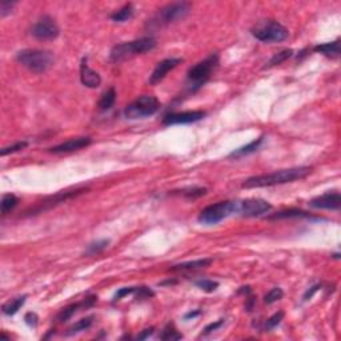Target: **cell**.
<instances>
[{
    "instance_id": "6da1fadb",
    "label": "cell",
    "mask_w": 341,
    "mask_h": 341,
    "mask_svg": "<svg viewBox=\"0 0 341 341\" xmlns=\"http://www.w3.org/2000/svg\"><path fill=\"white\" fill-rule=\"evenodd\" d=\"M312 172L311 167H295L288 170H280L264 173V175L252 176L243 183V188H262V187H273L280 184L293 183L296 180L305 179Z\"/></svg>"
},
{
    "instance_id": "7a4b0ae2",
    "label": "cell",
    "mask_w": 341,
    "mask_h": 341,
    "mask_svg": "<svg viewBox=\"0 0 341 341\" xmlns=\"http://www.w3.org/2000/svg\"><path fill=\"white\" fill-rule=\"evenodd\" d=\"M158 45V42L153 36H144L140 39L132 40V42H124V43L116 44L112 47L110 52V57L112 61L120 63L127 60L133 56L141 55V53L149 52Z\"/></svg>"
},
{
    "instance_id": "3957f363",
    "label": "cell",
    "mask_w": 341,
    "mask_h": 341,
    "mask_svg": "<svg viewBox=\"0 0 341 341\" xmlns=\"http://www.w3.org/2000/svg\"><path fill=\"white\" fill-rule=\"evenodd\" d=\"M219 66V55L217 53H211L210 56L206 57L204 60L197 63L196 66L189 68L187 74V85L189 92L199 91L204 84L210 80L214 70Z\"/></svg>"
},
{
    "instance_id": "277c9868",
    "label": "cell",
    "mask_w": 341,
    "mask_h": 341,
    "mask_svg": "<svg viewBox=\"0 0 341 341\" xmlns=\"http://www.w3.org/2000/svg\"><path fill=\"white\" fill-rule=\"evenodd\" d=\"M19 64L35 74H44L53 66L55 57L48 51L36 48H26L16 53Z\"/></svg>"
},
{
    "instance_id": "5b68a950",
    "label": "cell",
    "mask_w": 341,
    "mask_h": 341,
    "mask_svg": "<svg viewBox=\"0 0 341 341\" xmlns=\"http://www.w3.org/2000/svg\"><path fill=\"white\" fill-rule=\"evenodd\" d=\"M239 211V201H219L216 204L206 207L199 214V223L204 225H214L227 219Z\"/></svg>"
},
{
    "instance_id": "8992f818",
    "label": "cell",
    "mask_w": 341,
    "mask_h": 341,
    "mask_svg": "<svg viewBox=\"0 0 341 341\" xmlns=\"http://www.w3.org/2000/svg\"><path fill=\"white\" fill-rule=\"evenodd\" d=\"M159 110H160V101L155 96L144 95L129 103L124 108L123 114H124V118L128 120H139V119L153 116Z\"/></svg>"
},
{
    "instance_id": "52a82bcc",
    "label": "cell",
    "mask_w": 341,
    "mask_h": 341,
    "mask_svg": "<svg viewBox=\"0 0 341 341\" xmlns=\"http://www.w3.org/2000/svg\"><path fill=\"white\" fill-rule=\"evenodd\" d=\"M252 35L262 43H281L287 40L289 32L279 22L264 20L252 28Z\"/></svg>"
},
{
    "instance_id": "ba28073f",
    "label": "cell",
    "mask_w": 341,
    "mask_h": 341,
    "mask_svg": "<svg viewBox=\"0 0 341 341\" xmlns=\"http://www.w3.org/2000/svg\"><path fill=\"white\" fill-rule=\"evenodd\" d=\"M189 11H191V4L189 3H185V1L170 3V4L163 7L162 9H159L158 15H155L148 24L152 28L164 27L167 24H170V23L176 22V20L183 19Z\"/></svg>"
},
{
    "instance_id": "9c48e42d",
    "label": "cell",
    "mask_w": 341,
    "mask_h": 341,
    "mask_svg": "<svg viewBox=\"0 0 341 341\" xmlns=\"http://www.w3.org/2000/svg\"><path fill=\"white\" fill-rule=\"evenodd\" d=\"M31 34L38 40L47 42V40L56 39L57 36L60 35V30H59V26L55 22V19L45 15L34 24L32 30H31Z\"/></svg>"
},
{
    "instance_id": "30bf717a",
    "label": "cell",
    "mask_w": 341,
    "mask_h": 341,
    "mask_svg": "<svg viewBox=\"0 0 341 341\" xmlns=\"http://www.w3.org/2000/svg\"><path fill=\"white\" fill-rule=\"evenodd\" d=\"M272 210V204L262 199H245L239 201V213L244 217H258L268 213Z\"/></svg>"
},
{
    "instance_id": "8fae6325",
    "label": "cell",
    "mask_w": 341,
    "mask_h": 341,
    "mask_svg": "<svg viewBox=\"0 0 341 341\" xmlns=\"http://www.w3.org/2000/svg\"><path fill=\"white\" fill-rule=\"evenodd\" d=\"M204 111H185V112H175L168 114L163 119L164 126H175V124H191L200 122L206 116Z\"/></svg>"
},
{
    "instance_id": "7c38bea8",
    "label": "cell",
    "mask_w": 341,
    "mask_h": 341,
    "mask_svg": "<svg viewBox=\"0 0 341 341\" xmlns=\"http://www.w3.org/2000/svg\"><path fill=\"white\" fill-rule=\"evenodd\" d=\"M309 206L315 210H328V211H339L341 207V196L340 193L333 191L327 192L312 199L309 201Z\"/></svg>"
},
{
    "instance_id": "4fadbf2b",
    "label": "cell",
    "mask_w": 341,
    "mask_h": 341,
    "mask_svg": "<svg viewBox=\"0 0 341 341\" xmlns=\"http://www.w3.org/2000/svg\"><path fill=\"white\" fill-rule=\"evenodd\" d=\"M181 61H183V59H180V57H170V59H164L160 63H158V66L155 67V70H153L152 75L149 78V84L155 85V84L160 83L168 75V72L175 70Z\"/></svg>"
},
{
    "instance_id": "5bb4252c",
    "label": "cell",
    "mask_w": 341,
    "mask_h": 341,
    "mask_svg": "<svg viewBox=\"0 0 341 341\" xmlns=\"http://www.w3.org/2000/svg\"><path fill=\"white\" fill-rule=\"evenodd\" d=\"M91 143V137H88V136H80V137H72L70 140L61 143V144L51 147L48 151L52 153H70L74 152V151H79V149L82 148H85V147H88Z\"/></svg>"
},
{
    "instance_id": "9a60e30c",
    "label": "cell",
    "mask_w": 341,
    "mask_h": 341,
    "mask_svg": "<svg viewBox=\"0 0 341 341\" xmlns=\"http://www.w3.org/2000/svg\"><path fill=\"white\" fill-rule=\"evenodd\" d=\"M97 301V296H89V298H84L83 301L75 302V304H71V305L63 308L61 312L57 315V321L59 323H66L72 317V316L76 313L80 309H87V308H92Z\"/></svg>"
},
{
    "instance_id": "2e32d148",
    "label": "cell",
    "mask_w": 341,
    "mask_h": 341,
    "mask_svg": "<svg viewBox=\"0 0 341 341\" xmlns=\"http://www.w3.org/2000/svg\"><path fill=\"white\" fill-rule=\"evenodd\" d=\"M80 82L88 88H97L101 84L100 75L97 74L96 71L89 68L87 64V57H83L82 64H80Z\"/></svg>"
},
{
    "instance_id": "e0dca14e",
    "label": "cell",
    "mask_w": 341,
    "mask_h": 341,
    "mask_svg": "<svg viewBox=\"0 0 341 341\" xmlns=\"http://www.w3.org/2000/svg\"><path fill=\"white\" fill-rule=\"evenodd\" d=\"M212 264V258H199V260H193V261H185L175 264L170 268V271L179 272V271H196L201 268H207Z\"/></svg>"
},
{
    "instance_id": "ac0fdd59",
    "label": "cell",
    "mask_w": 341,
    "mask_h": 341,
    "mask_svg": "<svg viewBox=\"0 0 341 341\" xmlns=\"http://www.w3.org/2000/svg\"><path fill=\"white\" fill-rule=\"evenodd\" d=\"M315 52H320L328 57H339L340 56V40L337 39L331 43H324L313 47Z\"/></svg>"
},
{
    "instance_id": "d6986e66",
    "label": "cell",
    "mask_w": 341,
    "mask_h": 341,
    "mask_svg": "<svg viewBox=\"0 0 341 341\" xmlns=\"http://www.w3.org/2000/svg\"><path fill=\"white\" fill-rule=\"evenodd\" d=\"M262 140H264V136H260L256 140L251 141L250 144L244 145V147H241V148L235 149L229 156H231V158H243V156H247V155H250V153H254L255 151H257L258 147L261 145Z\"/></svg>"
},
{
    "instance_id": "ffe728a7",
    "label": "cell",
    "mask_w": 341,
    "mask_h": 341,
    "mask_svg": "<svg viewBox=\"0 0 341 341\" xmlns=\"http://www.w3.org/2000/svg\"><path fill=\"white\" fill-rule=\"evenodd\" d=\"M115 101H116V91H115L114 87H111L110 89H107L101 95L100 100L97 103V107L100 111H110L115 105Z\"/></svg>"
},
{
    "instance_id": "44dd1931",
    "label": "cell",
    "mask_w": 341,
    "mask_h": 341,
    "mask_svg": "<svg viewBox=\"0 0 341 341\" xmlns=\"http://www.w3.org/2000/svg\"><path fill=\"white\" fill-rule=\"evenodd\" d=\"M26 300H27L26 295H24V296H20V298H13V300H9V301L3 304V306H1V311H3L4 315L13 316L15 313H18L19 309L24 305Z\"/></svg>"
},
{
    "instance_id": "7402d4cb",
    "label": "cell",
    "mask_w": 341,
    "mask_h": 341,
    "mask_svg": "<svg viewBox=\"0 0 341 341\" xmlns=\"http://www.w3.org/2000/svg\"><path fill=\"white\" fill-rule=\"evenodd\" d=\"M311 214L305 212V211L301 210H295V208H291V210L281 211V212H277V213L272 214V216H268L269 220H281V219H298V217H309Z\"/></svg>"
},
{
    "instance_id": "603a6c76",
    "label": "cell",
    "mask_w": 341,
    "mask_h": 341,
    "mask_svg": "<svg viewBox=\"0 0 341 341\" xmlns=\"http://www.w3.org/2000/svg\"><path fill=\"white\" fill-rule=\"evenodd\" d=\"M133 12H135L133 5H132L131 3H128V4L123 5L122 8L118 9L116 12L112 13V15H111V19L116 23L128 22L129 19L133 18Z\"/></svg>"
},
{
    "instance_id": "cb8c5ba5",
    "label": "cell",
    "mask_w": 341,
    "mask_h": 341,
    "mask_svg": "<svg viewBox=\"0 0 341 341\" xmlns=\"http://www.w3.org/2000/svg\"><path fill=\"white\" fill-rule=\"evenodd\" d=\"M93 324V316H88V317H84V319H80L79 321L71 327L68 331L66 332L67 336H72V335H78V333L83 332V331H87V329L91 328V325Z\"/></svg>"
},
{
    "instance_id": "d4e9b609",
    "label": "cell",
    "mask_w": 341,
    "mask_h": 341,
    "mask_svg": "<svg viewBox=\"0 0 341 341\" xmlns=\"http://www.w3.org/2000/svg\"><path fill=\"white\" fill-rule=\"evenodd\" d=\"M292 56H293V49H291V48L283 49V51H280V52L275 53V55L269 59V61L265 64L264 68H271V67L279 66V64L284 63L285 60H288L289 57H292Z\"/></svg>"
},
{
    "instance_id": "484cf974",
    "label": "cell",
    "mask_w": 341,
    "mask_h": 341,
    "mask_svg": "<svg viewBox=\"0 0 341 341\" xmlns=\"http://www.w3.org/2000/svg\"><path fill=\"white\" fill-rule=\"evenodd\" d=\"M19 199L12 193H5L1 197V214L5 216L8 214L11 211L15 210V207L18 206Z\"/></svg>"
},
{
    "instance_id": "4316f807",
    "label": "cell",
    "mask_w": 341,
    "mask_h": 341,
    "mask_svg": "<svg viewBox=\"0 0 341 341\" xmlns=\"http://www.w3.org/2000/svg\"><path fill=\"white\" fill-rule=\"evenodd\" d=\"M180 195L187 199H199V197L207 195V188H201V187H189V188H184L180 191Z\"/></svg>"
},
{
    "instance_id": "83f0119b",
    "label": "cell",
    "mask_w": 341,
    "mask_h": 341,
    "mask_svg": "<svg viewBox=\"0 0 341 341\" xmlns=\"http://www.w3.org/2000/svg\"><path fill=\"white\" fill-rule=\"evenodd\" d=\"M108 244H110V240H105V239L93 241L92 244L88 245V250L87 252H85V255H87V256H93V255L100 254V252H103V251L108 247Z\"/></svg>"
},
{
    "instance_id": "f1b7e54d",
    "label": "cell",
    "mask_w": 341,
    "mask_h": 341,
    "mask_svg": "<svg viewBox=\"0 0 341 341\" xmlns=\"http://www.w3.org/2000/svg\"><path fill=\"white\" fill-rule=\"evenodd\" d=\"M160 339H162V340H167V341L180 340V339H183V335L177 332L173 325H167L166 328L163 329L162 335H160Z\"/></svg>"
},
{
    "instance_id": "f546056e",
    "label": "cell",
    "mask_w": 341,
    "mask_h": 341,
    "mask_svg": "<svg viewBox=\"0 0 341 341\" xmlns=\"http://www.w3.org/2000/svg\"><path fill=\"white\" fill-rule=\"evenodd\" d=\"M283 319H284V312L283 311L276 312L275 315L271 316V317H269V319L264 323L262 329H264V331H272V329L276 328V327H277V325L283 321Z\"/></svg>"
},
{
    "instance_id": "4dcf8cb0",
    "label": "cell",
    "mask_w": 341,
    "mask_h": 341,
    "mask_svg": "<svg viewBox=\"0 0 341 341\" xmlns=\"http://www.w3.org/2000/svg\"><path fill=\"white\" fill-rule=\"evenodd\" d=\"M195 285H196L197 288H200L201 291H204V292L207 293H212L219 288V283H217V281L208 280V279L195 281Z\"/></svg>"
},
{
    "instance_id": "1f68e13d",
    "label": "cell",
    "mask_w": 341,
    "mask_h": 341,
    "mask_svg": "<svg viewBox=\"0 0 341 341\" xmlns=\"http://www.w3.org/2000/svg\"><path fill=\"white\" fill-rule=\"evenodd\" d=\"M283 296H284L283 289L277 288V287H276V288L271 289V291H269V292L265 295L264 301H265V304H273V302L281 300V298H283Z\"/></svg>"
},
{
    "instance_id": "d6a6232c",
    "label": "cell",
    "mask_w": 341,
    "mask_h": 341,
    "mask_svg": "<svg viewBox=\"0 0 341 341\" xmlns=\"http://www.w3.org/2000/svg\"><path fill=\"white\" fill-rule=\"evenodd\" d=\"M27 145H28L27 141H18V143H15V144L9 145V147H5V148L1 149V151H0V155H1V156H7V155H9V153L19 152V151H22V149L26 148Z\"/></svg>"
},
{
    "instance_id": "836d02e7",
    "label": "cell",
    "mask_w": 341,
    "mask_h": 341,
    "mask_svg": "<svg viewBox=\"0 0 341 341\" xmlns=\"http://www.w3.org/2000/svg\"><path fill=\"white\" fill-rule=\"evenodd\" d=\"M136 289H137V287H124V288H120L114 295V302L122 300V298H124L128 295H133L136 292Z\"/></svg>"
},
{
    "instance_id": "e575fe53",
    "label": "cell",
    "mask_w": 341,
    "mask_h": 341,
    "mask_svg": "<svg viewBox=\"0 0 341 341\" xmlns=\"http://www.w3.org/2000/svg\"><path fill=\"white\" fill-rule=\"evenodd\" d=\"M16 5V1H7V0H1L0 3V16L5 18L7 15L12 12L13 7Z\"/></svg>"
},
{
    "instance_id": "d590c367",
    "label": "cell",
    "mask_w": 341,
    "mask_h": 341,
    "mask_svg": "<svg viewBox=\"0 0 341 341\" xmlns=\"http://www.w3.org/2000/svg\"><path fill=\"white\" fill-rule=\"evenodd\" d=\"M135 295L137 298H152L155 293H153L152 289H149L148 287H137Z\"/></svg>"
},
{
    "instance_id": "8d00e7d4",
    "label": "cell",
    "mask_w": 341,
    "mask_h": 341,
    "mask_svg": "<svg viewBox=\"0 0 341 341\" xmlns=\"http://www.w3.org/2000/svg\"><path fill=\"white\" fill-rule=\"evenodd\" d=\"M38 320H39V317H38V315L34 313V312H28V313L24 316V321H26L27 325L31 327V328H35L36 325H38Z\"/></svg>"
},
{
    "instance_id": "74e56055",
    "label": "cell",
    "mask_w": 341,
    "mask_h": 341,
    "mask_svg": "<svg viewBox=\"0 0 341 341\" xmlns=\"http://www.w3.org/2000/svg\"><path fill=\"white\" fill-rule=\"evenodd\" d=\"M223 324H224V319L219 320V321H216V323H211L210 325H207L206 328H204V335H210V333H212L213 331H217V329H219Z\"/></svg>"
},
{
    "instance_id": "f35d334b",
    "label": "cell",
    "mask_w": 341,
    "mask_h": 341,
    "mask_svg": "<svg viewBox=\"0 0 341 341\" xmlns=\"http://www.w3.org/2000/svg\"><path fill=\"white\" fill-rule=\"evenodd\" d=\"M320 288H321V285L316 284V285H313V287H311V288L308 289V291L305 292V295H304V298H304V301H308L309 298H313V295H315V293L317 292Z\"/></svg>"
},
{
    "instance_id": "ab89813d",
    "label": "cell",
    "mask_w": 341,
    "mask_h": 341,
    "mask_svg": "<svg viewBox=\"0 0 341 341\" xmlns=\"http://www.w3.org/2000/svg\"><path fill=\"white\" fill-rule=\"evenodd\" d=\"M255 304H256V298L251 296L248 300H247V304H245V311L247 312H252L255 308Z\"/></svg>"
},
{
    "instance_id": "60d3db41",
    "label": "cell",
    "mask_w": 341,
    "mask_h": 341,
    "mask_svg": "<svg viewBox=\"0 0 341 341\" xmlns=\"http://www.w3.org/2000/svg\"><path fill=\"white\" fill-rule=\"evenodd\" d=\"M152 333H153V328L144 329V331H143V332H141L140 335L137 336V339H139V340H145V339H147V337L151 336Z\"/></svg>"
},
{
    "instance_id": "b9f144b4",
    "label": "cell",
    "mask_w": 341,
    "mask_h": 341,
    "mask_svg": "<svg viewBox=\"0 0 341 341\" xmlns=\"http://www.w3.org/2000/svg\"><path fill=\"white\" fill-rule=\"evenodd\" d=\"M200 313H201V311H191V312H188L187 315L184 316V319H185V320L195 319V317H197V316L200 315Z\"/></svg>"
}]
</instances>
